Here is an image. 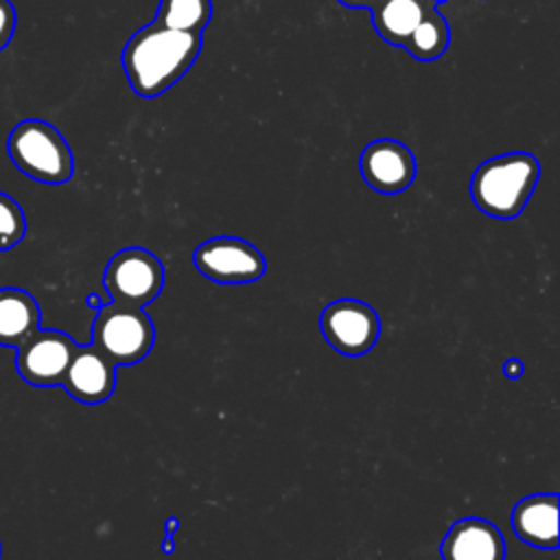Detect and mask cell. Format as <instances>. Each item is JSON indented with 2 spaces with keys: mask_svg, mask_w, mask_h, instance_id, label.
I'll list each match as a JSON object with an SVG mask.
<instances>
[{
  "mask_svg": "<svg viewBox=\"0 0 560 560\" xmlns=\"http://www.w3.org/2000/svg\"><path fill=\"white\" fill-rule=\"evenodd\" d=\"M199 52V33H184L151 22L129 37L120 61L131 90L138 96L155 98L192 68Z\"/></svg>",
  "mask_w": 560,
  "mask_h": 560,
  "instance_id": "1",
  "label": "cell"
},
{
  "mask_svg": "<svg viewBox=\"0 0 560 560\" xmlns=\"http://www.w3.org/2000/svg\"><path fill=\"white\" fill-rule=\"evenodd\" d=\"M538 177L540 164L532 153H501L475 168L470 177V197L483 214L508 221L523 212Z\"/></svg>",
  "mask_w": 560,
  "mask_h": 560,
  "instance_id": "2",
  "label": "cell"
},
{
  "mask_svg": "<svg viewBox=\"0 0 560 560\" xmlns=\"http://www.w3.org/2000/svg\"><path fill=\"white\" fill-rule=\"evenodd\" d=\"M7 153L26 177L42 184H66L74 175L70 144L42 118L20 120L7 138Z\"/></svg>",
  "mask_w": 560,
  "mask_h": 560,
  "instance_id": "3",
  "label": "cell"
},
{
  "mask_svg": "<svg viewBox=\"0 0 560 560\" xmlns=\"http://www.w3.org/2000/svg\"><path fill=\"white\" fill-rule=\"evenodd\" d=\"M155 326L144 306L103 304L92 324V346L116 368L140 363L153 348Z\"/></svg>",
  "mask_w": 560,
  "mask_h": 560,
  "instance_id": "4",
  "label": "cell"
},
{
  "mask_svg": "<svg viewBox=\"0 0 560 560\" xmlns=\"http://www.w3.org/2000/svg\"><path fill=\"white\" fill-rule=\"evenodd\" d=\"M103 284L112 302L147 306L162 293L164 265L144 247H125L109 258Z\"/></svg>",
  "mask_w": 560,
  "mask_h": 560,
  "instance_id": "5",
  "label": "cell"
},
{
  "mask_svg": "<svg viewBox=\"0 0 560 560\" xmlns=\"http://www.w3.org/2000/svg\"><path fill=\"white\" fill-rule=\"evenodd\" d=\"M319 328L330 348L346 357L370 352L381 335L378 313L361 300L341 298L322 311Z\"/></svg>",
  "mask_w": 560,
  "mask_h": 560,
  "instance_id": "6",
  "label": "cell"
},
{
  "mask_svg": "<svg viewBox=\"0 0 560 560\" xmlns=\"http://www.w3.org/2000/svg\"><path fill=\"white\" fill-rule=\"evenodd\" d=\"M192 262L201 276L221 284H245L265 276L262 252L238 236H212L192 252Z\"/></svg>",
  "mask_w": 560,
  "mask_h": 560,
  "instance_id": "7",
  "label": "cell"
},
{
  "mask_svg": "<svg viewBox=\"0 0 560 560\" xmlns=\"http://www.w3.org/2000/svg\"><path fill=\"white\" fill-rule=\"evenodd\" d=\"M77 341L61 330H35L15 350V368L24 383L35 387L61 385Z\"/></svg>",
  "mask_w": 560,
  "mask_h": 560,
  "instance_id": "8",
  "label": "cell"
},
{
  "mask_svg": "<svg viewBox=\"0 0 560 560\" xmlns=\"http://www.w3.org/2000/svg\"><path fill=\"white\" fill-rule=\"evenodd\" d=\"M416 158L411 149L394 138H378L363 147L359 171L363 182L381 195H398L416 179Z\"/></svg>",
  "mask_w": 560,
  "mask_h": 560,
  "instance_id": "9",
  "label": "cell"
},
{
  "mask_svg": "<svg viewBox=\"0 0 560 560\" xmlns=\"http://www.w3.org/2000/svg\"><path fill=\"white\" fill-rule=\"evenodd\" d=\"M63 389L79 402L98 405L114 394L116 365L92 343L77 346L61 378Z\"/></svg>",
  "mask_w": 560,
  "mask_h": 560,
  "instance_id": "10",
  "label": "cell"
},
{
  "mask_svg": "<svg viewBox=\"0 0 560 560\" xmlns=\"http://www.w3.org/2000/svg\"><path fill=\"white\" fill-rule=\"evenodd\" d=\"M440 556L442 560H505V542L494 523L466 516L446 529Z\"/></svg>",
  "mask_w": 560,
  "mask_h": 560,
  "instance_id": "11",
  "label": "cell"
},
{
  "mask_svg": "<svg viewBox=\"0 0 560 560\" xmlns=\"http://www.w3.org/2000/svg\"><path fill=\"white\" fill-rule=\"evenodd\" d=\"M514 534L536 547L556 549L558 547V494L538 492L521 499L512 510Z\"/></svg>",
  "mask_w": 560,
  "mask_h": 560,
  "instance_id": "12",
  "label": "cell"
},
{
  "mask_svg": "<svg viewBox=\"0 0 560 560\" xmlns=\"http://www.w3.org/2000/svg\"><path fill=\"white\" fill-rule=\"evenodd\" d=\"M444 0H381L370 9L378 37L392 46H402L420 20Z\"/></svg>",
  "mask_w": 560,
  "mask_h": 560,
  "instance_id": "13",
  "label": "cell"
},
{
  "mask_svg": "<svg viewBox=\"0 0 560 560\" xmlns=\"http://www.w3.org/2000/svg\"><path fill=\"white\" fill-rule=\"evenodd\" d=\"M39 328L35 298L18 287L0 289V346L18 348Z\"/></svg>",
  "mask_w": 560,
  "mask_h": 560,
  "instance_id": "14",
  "label": "cell"
},
{
  "mask_svg": "<svg viewBox=\"0 0 560 560\" xmlns=\"http://www.w3.org/2000/svg\"><path fill=\"white\" fill-rule=\"evenodd\" d=\"M451 44V26L440 9H431L420 24L411 31L402 48L418 61H433L440 59Z\"/></svg>",
  "mask_w": 560,
  "mask_h": 560,
  "instance_id": "15",
  "label": "cell"
},
{
  "mask_svg": "<svg viewBox=\"0 0 560 560\" xmlns=\"http://www.w3.org/2000/svg\"><path fill=\"white\" fill-rule=\"evenodd\" d=\"M212 18V0H160L155 22L184 31V33H199L208 26Z\"/></svg>",
  "mask_w": 560,
  "mask_h": 560,
  "instance_id": "16",
  "label": "cell"
},
{
  "mask_svg": "<svg viewBox=\"0 0 560 560\" xmlns=\"http://www.w3.org/2000/svg\"><path fill=\"white\" fill-rule=\"evenodd\" d=\"M24 234L26 217L20 203L7 192H0V252L15 247L24 238Z\"/></svg>",
  "mask_w": 560,
  "mask_h": 560,
  "instance_id": "17",
  "label": "cell"
},
{
  "mask_svg": "<svg viewBox=\"0 0 560 560\" xmlns=\"http://www.w3.org/2000/svg\"><path fill=\"white\" fill-rule=\"evenodd\" d=\"M15 24H18L15 7L11 4V0H0V50L13 39Z\"/></svg>",
  "mask_w": 560,
  "mask_h": 560,
  "instance_id": "18",
  "label": "cell"
},
{
  "mask_svg": "<svg viewBox=\"0 0 560 560\" xmlns=\"http://www.w3.org/2000/svg\"><path fill=\"white\" fill-rule=\"evenodd\" d=\"M343 7H350V9H372L374 4H378L381 0H339Z\"/></svg>",
  "mask_w": 560,
  "mask_h": 560,
  "instance_id": "19",
  "label": "cell"
},
{
  "mask_svg": "<svg viewBox=\"0 0 560 560\" xmlns=\"http://www.w3.org/2000/svg\"><path fill=\"white\" fill-rule=\"evenodd\" d=\"M503 372L510 376V378H518V374H521V363L518 361H508L505 365H503Z\"/></svg>",
  "mask_w": 560,
  "mask_h": 560,
  "instance_id": "20",
  "label": "cell"
},
{
  "mask_svg": "<svg viewBox=\"0 0 560 560\" xmlns=\"http://www.w3.org/2000/svg\"><path fill=\"white\" fill-rule=\"evenodd\" d=\"M88 304H90L92 308H101V306H103V302H101V298H98L96 293H90V295H88Z\"/></svg>",
  "mask_w": 560,
  "mask_h": 560,
  "instance_id": "21",
  "label": "cell"
}]
</instances>
